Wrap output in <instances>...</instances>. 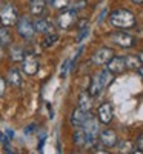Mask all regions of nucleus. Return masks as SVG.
<instances>
[{
  "instance_id": "1",
  "label": "nucleus",
  "mask_w": 143,
  "mask_h": 154,
  "mask_svg": "<svg viewBox=\"0 0 143 154\" xmlns=\"http://www.w3.org/2000/svg\"><path fill=\"white\" fill-rule=\"evenodd\" d=\"M109 22L112 26L115 28H120V29H129V28H132L134 25H135V17L131 11H128V9H115L111 12V16H109Z\"/></svg>"
},
{
  "instance_id": "2",
  "label": "nucleus",
  "mask_w": 143,
  "mask_h": 154,
  "mask_svg": "<svg viewBox=\"0 0 143 154\" xmlns=\"http://www.w3.org/2000/svg\"><path fill=\"white\" fill-rule=\"evenodd\" d=\"M112 74L108 71V69H103L100 72H96L93 75V79H91V85H89V94L93 96V97H97L99 94H102V91L105 89L111 80H112Z\"/></svg>"
},
{
  "instance_id": "3",
  "label": "nucleus",
  "mask_w": 143,
  "mask_h": 154,
  "mask_svg": "<svg viewBox=\"0 0 143 154\" xmlns=\"http://www.w3.org/2000/svg\"><path fill=\"white\" fill-rule=\"evenodd\" d=\"M17 20H19V12L12 3H6L0 9V23H2V26L5 28L12 26V25L17 23Z\"/></svg>"
},
{
  "instance_id": "4",
  "label": "nucleus",
  "mask_w": 143,
  "mask_h": 154,
  "mask_svg": "<svg viewBox=\"0 0 143 154\" xmlns=\"http://www.w3.org/2000/svg\"><path fill=\"white\" fill-rule=\"evenodd\" d=\"M82 130L85 131L86 137H88V146H93L96 143V139H97V134L100 133V123L97 119H94L93 116L89 117V120L82 126Z\"/></svg>"
},
{
  "instance_id": "5",
  "label": "nucleus",
  "mask_w": 143,
  "mask_h": 154,
  "mask_svg": "<svg viewBox=\"0 0 143 154\" xmlns=\"http://www.w3.org/2000/svg\"><path fill=\"white\" fill-rule=\"evenodd\" d=\"M16 26H17L19 35L23 37V38H32V35H34V32H35L34 23H32L28 17H19Z\"/></svg>"
},
{
  "instance_id": "6",
  "label": "nucleus",
  "mask_w": 143,
  "mask_h": 154,
  "mask_svg": "<svg viewBox=\"0 0 143 154\" xmlns=\"http://www.w3.org/2000/svg\"><path fill=\"white\" fill-rule=\"evenodd\" d=\"M111 40H112L115 45L122 46V48H132V46L135 45V38H134L131 34L123 32V31H119V32L111 34Z\"/></svg>"
},
{
  "instance_id": "7",
  "label": "nucleus",
  "mask_w": 143,
  "mask_h": 154,
  "mask_svg": "<svg viewBox=\"0 0 143 154\" xmlns=\"http://www.w3.org/2000/svg\"><path fill=\"white\" fill-rule=\"evenodd\" d=\"M112 57H114V51L111 48H100L93 54V59L91 60H93L94 65L100 66V65H106Z\"/></svg>"
},
{
  "instance_id": "8",
  "label": "nucleus",
  "mask_w": 143,
  "mask_h": 154,
  "mask_svg": "<svg viewBox=\"0 0 143 154\" xmlns=\"http://www.w3.org/2000/svg\"><path fill=\"white\" fill-rule=\"evenodd\" d=\"M22 68H23V72L26 75H34L38 72V68H40V63H38V60L35 59V56L32 54H26L25 56V59L22 60Z\"/></svg>"
},
{
  "instance_id": "9",
  "label": "nucleus",
  "mask_w": 143,
  "mask_h": 154,
  "mask_svg": "<svg viewBox=\"0 0 143 154\" xmlns=\"http://www.w3.org/2000/svg\"><path fill=\"white\" fill-rule=\"evenodd\" d=\"M75 22H77V12L72 11V9H68V11L62 12V14L59 16V19H57V23H59V26L62 29H69Z\"/></svg>"
},
{
  "instance_id": "10",
  "label": "nucleus",
  "mask_w": 143,
  "mask_h": 154,
  "mask_svg": "<svg viewBox=\"0 0 143 154\" xmlns=\"http://www.w3.org/2000/svg\"><path fill=\"white\" fill-rule=\"evenodd\" d=\"M91 117V112L89 111H85V109H80V108H75L71 114V123L74 128H82Z\"/></svg>"
},
{
  "instance_id": "11",
  "label": "nucleus",
  "mask_w": 143,
  "mask_h": 154,
  "mask_svg": "<svg viewBox=\"0 0 143 154\" xmlns=\"http://www.w3.org/2000/svg\"><path fill=\"white\" fill-rule=\"evenodd\" d=\"M97 117H99V122L102 123H111L112 117H114V109H112V105L111 103H102L97 109Z\"/></svg>"
},
{
  "instance_id": "12",
  "label": "nucleus",
  "mask_w": 143,
  "mask_h": 154,
  "mask_svg": "<svg viewBox=\"0 0 143 154\" xmlns=\"http://www.w3.org/2000/svg\"><path fill=\"white\" fill-rule=\"evenodd\" d=\"M106 69L114 75V74H122L126 69V62L125 57H112L108 63H106Z\"/></svg>"
},
{
  "instance_id": "13",
  "label": "nucleus",
  "mask_w": 143,
  "mask_h": 154,
  "mask_svg": "<svg viewBox=\"0 0 143 154\" xmlns=\"http://www.w3.org/2000/svg\"><path fill=\"white\" fill-rule=\"evenodd\" d=\"M99 140H100V143H102L103 146L112 148V146L117 145V134H115V131H112V130H105V131L100 133Z\"/></svg>"
},
{
  "instance_id": "14",
  "label": "nucleus",
  "mask_w": 143,
  "mask_h": 154,
  "mask_svg": "<svg viewBox=\"0 0 143 154\" xmlns=\"http://www.w3.org/2000/svg\"><path fill=\"white\" fill-rule=\"evenodd\" d=\"M34 29H35V32L51 34V31H53V23H51L48 19H37L34 22Z\"/></svg>"
},
{
  "instance_id": "15",
  "label": "nucleus",
  "mask_w": 143,
  "mask_h": 154,
  "mask_svg": "<svg viewBox=\"0 0 143 154\" xmlns=\"http://www.w3.org/2000/svg\"><path fill=\"white\" fill-rule=\"evenodd\" d=\"M46 8V0H29V11L32 16H42Z\"/></svg>"
},
{
  "instance_id": "16",
  "label": "nucleus",
  "mask_w": 143,
  "mask_h": 154,
  "mask_svg": "<svg viewBox=\"0 0 143 154\" xmlns=\"http://www.w3.org/2000/svg\"><path fill=\"white\" fill-rule=\"evenodd\" d=\"M79 108L85 109V111H91V108H93V96H91L88 91L80 93V96H79Z\"/></svg>"
},
{
  "instance_id": "17",
  "label": "nucleus",
  "mask_w": 143,
  "mask_h": 154,
  "mask_svg": "<svg viewBox=\"0 0 143 154\" xmlns=\"http://www.w3.org/2000/svg\"><path fill=\"white\" fill-rule=\"evenodd\" d=\"M8 82H9V85H12V86H22V82H23L22 72H20L17 68H11V69L8 71Z\"/></svg>"
},
{
  "instance_id": "18",
  "label": "nucleus",
  "mask_w": 143,
  "mask_h": 154,
  "mask_svg": "<svg viewBox=\"0 0 143 154\" xmlns=\"http://www.w3.org/2000/svg\"><path fill=\"white\" fill-rule=\"evenodd\" d=\"M25 56H26V53L23 51L22 46H19V45L11 46V49H9V57L14 60V62H22V60L25 59Z\"/></svg>"
},
{
  "instance_id": "19",
  "label": "nucleus",
  "mask_w": 143,
  "mask_h": 154,
  "mask_svg": "<svg viewBox=\"0 0 143 154\" xmlns=\"http://www.w3.org/2000/svg\"><path fill=\"white\" fill-rule=\"evenodd\" d=\"M74 143L77 146H86L88 148V137L82 128H77V131L74 133Z\"/></svg>"
},
{
  "instance_id": "20",
  "label": "nucleus",
  "mask_w": 143,
  "mask_h": 154,
  "mask_svg": "<svg viewBox=\"0 0 143 154\" xmlns=\"http://www.w3.org/2000/svg\"><path fill=\"white\" fill-rule=\"evenodd\" d=\"M117 152L119 154H132L134 152V145L129 140H122V142L117 145Z\"/></svg>"
},
{
  "instance_id": "21",
  "label": "nucleus",
  "mask_w": 143,
  "mask_h": 154,
  "mask_svg": "<svg viewBox=\"0 0 143 154\" xmlns=\"http://www.w3.org/2000/svg\"><path fill=\"white\" fill-rule=\"evenodd\" d=\"M11 34L8 31V28L5 26H0V46H8L11 45Z\"/></svg>"
},
{
  "instance_id": "22",
  "label": "nucleus",
  "mask_w": 143,
  "mask_h": 154,
  "mask_svg": "<svg viewBox=\"0 0 143 154\" xmlns=\"http://www.w3.org/2000/svg\"><path fill=\"white\" fill-rule=\"evenodd\" d=\"M125 62H126V68H131V69H138L141 66V62L137 56H128L125 57Z\"/></svg>"
},
{
  "instance_id": "23",
  "label": "nucleus",
  "mask_w": 143,
  "mask_h": 154,
  "mask_svg": "<svg viewBox=\"0 0 143 154\" xmlns=\"http://www.w3.org/2000/svg\"><path fill=\"white\" fill-rule=\"evenodd\" d=\"M57 40H59V35H57V34H54V32H51V34H48V35L45 37V40H43V46H45V48H51L53 45H56V43H57Z\"/></svg>"
},
{
  "instance_id": "24",
  "label": "nucleus",
  "mask_w": 143,
  "mask_h": 154,
  "mask_svg": "<svg viewBox=\"0 0 143 154\" xmlns=\"http://www.w3.org/2000/svg\"><path fill=\"white\" fill-rule=\"evenodd\" d=\"M53 6L57 9H65L69 6V0H53Z\"/></svg>"
},
{
  "instance_id": "25",
  "label": "nucleus",
  "mask_w": 143,
  "mask_h": 154,
  "mask_svg": "<svg viewBox=\"0 0 143 154\" xmlns=\"http://www.w3.org/2000/svg\"><path fill=\"white\" fill-rule=\"evenodd\" d=\"M85 6H86V0H77L75 3H72V5H71V9L77 12L79 9H82V8H85Z\"/></svg>"
},
{
  "instance_id": "26",
  "label": "nucleus",
  "mask_w": 143,
  "mask_h": 154,
  "mask_svg": "<svg viewBox=\"0 0 143 154\" xmlns=\"http://www.w3.org/2000/svg\"><path fill=\"white\" fill-rule=\"evenodd\" d=\"M88 34H89V26H86V28L80 29L79 35H77V42H83V38H85V37H86Z\"/></svg>"
},
{
  "instance_id": "27",
  "label": "nucleus",
  "mask_w": 143,
  "mask_h": 154,
  "mask_svg": "<svg viewBox=\"0 0 143 154\" xmlns=\"http://www.w3.org/2000/svg\"><path fill=\"white\" fill-rule=\"evenodd\" d=\"M5 88H6V85H5V79H3L2 75H0V97L5 94Z\"/></svg>"
},
{
  "instance_id": "28",
  "label": "nucleus",
  "mask_w": 143,
  "mask_h": 154,
  "mask_svg": "<svg viewBox=\"0 0 143 154\" xmlns=\"http://www.w3.org/2000/svg\"><path fill=\"white\" fill-rule=\"evenodd\" d=\"M135 146H137V149H138V151H143V134H141V136L137 139Z\"/></svg>"
},
{
  "instance_id": "29",
  "label": "nucleus",
  "mask_w": 143,
  "mask_h": 154,
  "mask_svg": "<svg viewBox=\"0 0 143 154\" xmlns=\"http://www.w3.org/2000/svg\"><path fill=\"white\" fill-rule=\"evenodd\" d=\"M5 136L8 137V140H12V139H14V131H12L11 128H6V130H5Z\"/></svg>"
},
{
  "instance_id": "30",
  "label": "nucleus",
  "mask_w": 143,
  "mask_h": 154,
  "mask_svg": "<svg viewBox=\"0 0 143 154\" xmlns=\"http://www.w3.org/2000/svg\"><path fill=\"white\" fill-rule=\"evenodd\" d=\"M105 16H106V9H103V11H102V14H100V17H99V22H102L103 19H105Z\"/></svg>"
},
{
  "instance_id": "31",
  "label": "nucleus",
  "mask_w": 143,
  "mask_h": 154,
  "mask_svg": "<svg viewBox=\"0 0 143 154\" xmlns=\"http://www.w3.org/2000/svg\"><path fill=\"white\" fill-rule=\"evenodd\" d=\"M94 154H109V152H108V151H102V149H97Z\"/></svg>"
},
{
  "instance_id": "32",
  "label": "nucleus",
  "mask_w": 143,
  "mask_h": 154,
  "mask_svg": "<svg viewBox=\"0 0 143 154\" xmlns=\"http://www.w3.org/2000/svg\"><path fill=\"white\" fill-rule=\"evenodd\" d=\"M5 151H6V154H14V151H12L9 146H8V148H5Z\"/></svg>"
},
{
  "instance_id": "33",
  "label": "nucleus",
  "mask_w": 143,
  "mask_h": 154,
  "mask_svg": "<svg viewBox=\"0 0 143 154\" xmlns=\"http://www.w3.org/2000/svg\"><path fill=\"white\" fill-rule=\"evenodd\" d=\"M138 74H140V77H141V80H143V66H140V68H138Z\"/></svg>"
},
{
  "instance_id": "34",
  "label": "nucleus",
  "mask_w": 143,
  "mask_h": 154,
  "mask_svg": "<svg viewBox=\"0 0 143 154\" xmlns=\"http://www.w3.org/2000/svg\"><path fill=\"white\" fill-rule=\"evenodd\" d=\"M132 3H137V5H141L143 3V0H131Z\"/></svg>"
},
{
  "instance_id": "35",
  "label": "nucleus",
  "mask_w": 143,
  "mask_h": 154,
  "mask_svg": "<svg viewBox=\"0 0 143 154\" xmlns=\"http://www.w3.org/2000/svg\"><path fill=\"white\" fill-rule=\"evenodd\" d=\"M137 57H138V59H140V62H141V63H143V51H141V53H140V54H138V56H137Z\"/></svg>"
},
{
  "instance_id": "36",
  "label": "nucleus",
  "mask_w": 143,
  "mask_h": 154,
  "mask_svg": "<svg viewBox=\"0 0 143 154\" xmlns=\"http://www.w3.org/2000/svg\"><path fill=\"white\" fill-rule=\"evenodd\" d=\"M132 154H143V152H141V151H138V149H137V151H134V152H132Z\"/></svg>"
},
{
  "instance_id": "37",
  "label": "nucleus",
  "mask_w": 143,
  "mask_h": 154,
  "mask_svg": "<svg viewBox=\"0 0 143 154\" xmlns=\"http://www.w3.org/2000/svg\"><path fill=\"white\" fill-rule=\"evenodd\" d=\"M0 54H2V46H0Z\"/></svg>"
},
{
  "instance_id": "38",
  "label": "nucleus",
  "mask_w": 143,
  "mask_h": 154,
  "mask_svg": "<svg viewBox=\"0 0 143 154\" xmlns=\"http://www.w3.org/2000/svg\"><path fill=\"white\" fill-rule=\"evenodd\" d=\"M75 154H79V152H75Z\"/></svg>"
}]
</instances>
